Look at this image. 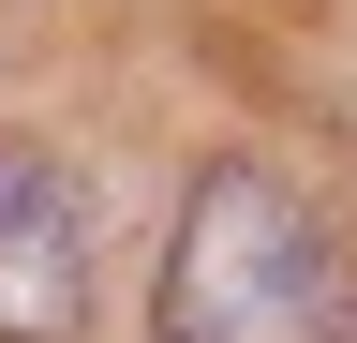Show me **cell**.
<instances>
[{
  "instance_id": "obj_2",
  "label": "cell",
  "mask_w": 357,
  "mask_h": 343,
  "mask_svg": "<svg viewBox=\"0 0 357 343\" xmlns=\"http://www.w3.org/2000/svg\"><path fill=\"white\" fill-rule=\"evenodd\" d=\"M89 328V209L45 149H0V343Z\"/></svg>"
},
{
  "instance_id": "obj_1",
  "label": "cell",
  "mask_w": 357,
  "mask_h": 343,
  "mask_svg": "<svg viewBox=\"0 0 357 343\" xmlns=\"http://www.w3.org/2000/svg\"><path fill=\"white\" fill-rule=\"evenodd\" d=\"M342 328H357V269H342L328 209L283 164L223 149L164 254V343H342Z\"/></svg>"
}]
</instances>
